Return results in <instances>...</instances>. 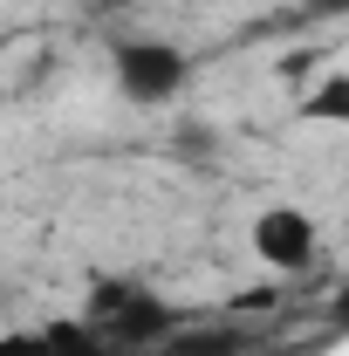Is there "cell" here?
<instances>
[{"instance_id": "obj_7", "label": "cell", "mask_w": 349, "mask_h": 356, "mask_svg": "<svg viewBox=\"0 0 349 356\" xmlns=\"http://www.w3.org/2000/svg\"><path fill=\"white\" fill-rule=\"evenodd\" d=\"M302 14H315V21H329V14H349V0H302Z\"/></svg>"}, {"instance_id": "obj_2", "label": "cell", "mask_w": 349, "mask_h": 356, "mask_svg": "<svg viewBox=\"0 0 349 356\" xmlns=\"http://www.w3.org/2000/svg\"><path fill=\"white\" fill-rule=\"evenodd\" d=\"M89 329L103 336V343H117V350H165L178 336V309H165L151 288H137V281H96V295H89Z\"/></svg>"}, {"instance_id": "obj_1", "label": "cell", "mask_w": 349, "mask_h": 356, "mask_svg": "<svg viewBox=\"0 0 349 356\" xmlns=\"http://www.w3.org/2000/svg\"><path fill=\"white\" fill-rule=\"evenodd\" d=\"M110 83H117V96L137 103V110H165V103H178L185 83H192V55L178 42H165V35H131V42L110 48Z\"/></svg>"}, {"instance_id": "obj_9", "label": "cell", "mask_w": 349, "mask_h": 356, "mask_svg": "<svg viewBox=\"0 0 349 356\" xmlns=\"http://www.w3.org/2000/svg\"><path fill=\"white\" fill-rule=\"evenodd\" d=\"M96 7H103V14H124V7H137V0H96Z\"/></svg>"}, {"instance_id": "obj_4", "label": "cell", "mask_w": 349, "mask_h": 356, "mask_svg": "<svg viewBox=\"0 0 349 356\" xmlns=\"http://www.w3.org/2000/svg\"><path fill=\"white\" fill-rule=\"evenodd\" d=\"M0 356H124V350L103 343L83 315H76V322H55V329H42V336H14Z\"/></svg>"}, {"instance_id": "obj_5", "label": "cell", "mask_w": 349, "mask_h": 356, "mask_svg": "<svg viewBox=\"0 0 349 356\" xmlns=\"http://www.w3.org/2000/svg\"><path fill=\"white\" fill-rule=\"evenodd\" d=\"M158 356H254V336H240V329H178Z\"/></svg>"}, {"instance_id": "obj_3", "label": "cell", "mask_w": 349, "mask_h": 356, "mask_svg": "<svg viewBox=\"0 0 349 356\" xmlns=\"http://www.w3.org/2000/svg\"><path fill=\"white\" fill-rule=\"evenodd\" d=\"M254 254H261L274 274H308L315 254H322V233L308 220L302 206H267L254 220Z\"/></svg>"}, {"instance_id": "obj_8", "label": "cell", "mask_w": 349, "mask_h": 356, "mask_svg": "<svg viewBox=\"0 0 349 356\" xmlns=\"http://www.w3.org/2000/svg\"><path fill=\"white\" fill-rule=\"evenodd\" d=\"M329 315H336V322H349V281L336 288V302H329Z\"/></svg>"}, {"instance_id": "obj_6", "label": "cell", "mask_w": 349, "mask_h": 356, "mask_svg": "<svg viewBox=\"0 0 349 356\" xmlns=\"http://www.w3.org/2000/svg\"><path fill=\"white\" fill-rule=\"evenodd\" d=\"M308 124H349V69H329L322 76V89L302 103Z\"/></svg>"}]
</instances>
